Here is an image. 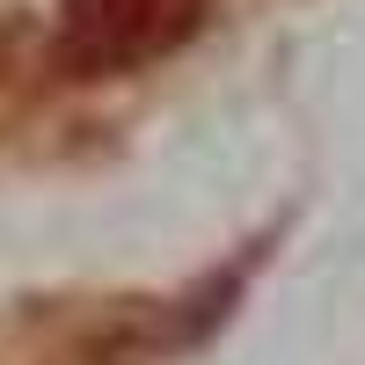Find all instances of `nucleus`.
I'll list each match as a JSON object with an SVG mask.
<instances>
[{
  "instance_id": "obj_1",
  "label": "nucleus",
  "mask_w": 365,
  "mask_h": 365,
  "mask_svg": "<svg viewBox=\"0 0 365 365\" xmlns=\"http://www.w3.org/2000/svg\"><path fill=\"white\" fill-rule=\"evenodd\" d=\"M212 0H58V66L125 73L197 37Z\"/></svg>"
}]
</instances>
